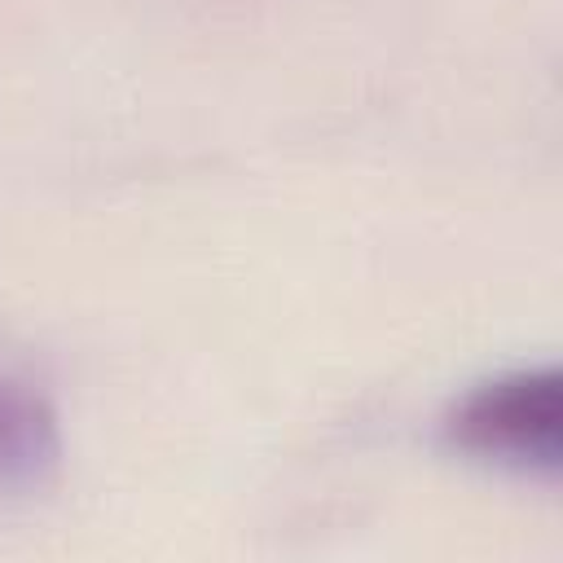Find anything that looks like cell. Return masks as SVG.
<instances>
[{
    "mask_svg": "<svg viewBox=\"0 0 563 563\" xmlns=\"http://www.w3.org/2000/svg\"><path fill=\"white\" fill-rule=\"evenodd\" d=\"M453 449L523 475H554L563 462V374L523 365L475 383L444 418Z\"/></svg>",
    "mask_w": 563,
    "mask_h": 563,
    "instance_id": "6da1fadb",
    "label": "cell"
},
{
    "mask_svg": "<svg viewBox=\"0 0 563 563\" xmlns=\"http://www.w3.org/2000/svg\"><path fill=\"white\" fill-rule=\"evenodd\" d=\"M62 466V418L22 378L0 374V493L44 488Z\"/></svg>",
    "mask_w": 563,
    "mask_h": 563,
    "instance_id": "7a4b0ae2",
    "label": "cell"
}]
</instances>
